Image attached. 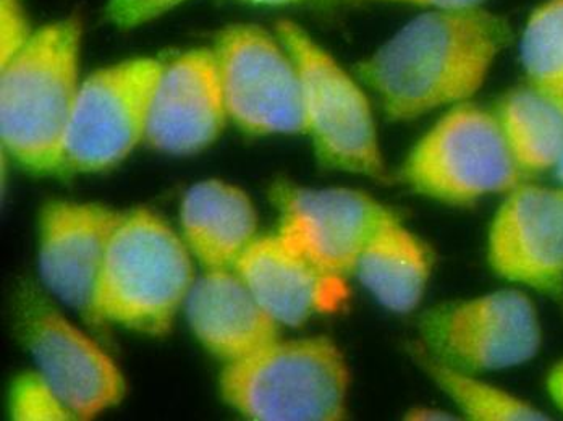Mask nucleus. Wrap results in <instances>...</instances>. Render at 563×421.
I'll use <instances>...</instances> for the list:
<instances>
[{"mask_svg":"<svg viewBox=\"0 0 563 421\" xmlns=\"http://www.w3.org/2000/svg\"><path fill=\"white\" fill-rule=\"evenodd\" d=\"M271 197L279 211L277 234L316 268L340 279L355 273L363 250L393 212L352 188H305L280 181Z\"/></svg>","mask_w":563,"mask_h":421,"instance_id":"obj_10","label":"nucleus"},{"mask_svg":"<svg viewBox=\"0 0 563 421\" xmlns=\"http://www.w3.org/2000/svg\"><path fill=\"white\" fill-rule=\"evenodd\" d=\"M243 2L254 3V5L277 7L285 3L297 2V0H243Z\"/></svg>","mask_w":563,"mask_h":421,"instance_id":"obj_28","label":"nucleus"},{"mask_svg":"<svg viewBox=\"0 0 563 421\" xmlns=\"http://www.w3.org/2000/svg\"><path fill=\"white\" fill-rule=\"evenodd\" d=\"M164 62L136 57L81 81L64 143V170L101 173L146 142L151 101Z\"/></svg>","mask_w":563,"mask_h":421,"instance_id":"obj_8","label":"nucleus"},{"mask_svg":"<svg viewBox=\"0 0 563 421\" xmlns=\"http://www.w3.org/2000/svg\"><path fill=\"white\" fill-rule=\"evenodd\" d=\"M211 49L229 121L256 136L305 133L300 74L276 31L230 25L216 36Z\"/></svg>","mask_w":563,"mask_h":421,"instance_id":"obj_7","label":"nucleus"},{"mask_svg":"<svg viewBox=\"0 0 563 421\" xmlns=\"http://www.w3.org/2000/svg\"><path fill=\"white\" fill-rule=\"evenodd\" d=\"M187 0H108L106 16L119 29H139L177 9Z\"/></svg>","mask_w":563,"mask_h":421,"instance_id":"obj_23","label":"nucleus"},{"mask_svg":"<svg viewBox=\"0 0 563 421\" xmlns=\"http://www.w3.org/2000/svg\"><path fill=\"white\" fill-rule=\"evenodd\" d=\"M429 378L452 400L460 416L472 421H545L541 409L515 394L483 381L476 373L463 372L428 354L420 358Z\"/></svg>","mask_w":563,"mask_h":421,"instance_id":"obj_20","label":"nucleus"},{"mask_svg":"<svg viewBox=\"0 0 563 421\" xmlns=\"http://www.w3.org/2000/svg\"><path fill=\"white\" fill-rule=\"evenodd\" d=\"M229 121L212 49H190L163 64L147 119L146 142L175 156L199 153Z\"/></svg>","mask_w":563,"mask_h":421,"instance_id":"obj_13","label":"nucleus"},{"mask_svg":"<svg viewBox=\"0 0 563 421\" xmlns=\"http://www.w3.org/2000/svg\"><path fill=\"white\" fill-rule=\"evenodd\" d=\"M431 268L424 243L390 212L363 250L355 274L384 308L407 314L421 303Z\"/></svg>","mask_w":563,"mask_h":421,"instance_id":"obj_18","label":"nucleus"},{"mask_svg":"<svg viewBox=\"0 0 563 421\" xmlns=\"http://www.w3.org/2000/svg\"><path fill=\"white\" fill-rule=\"evenodd\" d=\"M180 222L188 250L206 272L233 269L256 239L252 200L222 180L194 185L181 201Z\"/></svg>","mask_w":563,"mask_h":421,"instance_id":"obj_17","label":"nucleus"},{"mask_svg":"<svg viewBox=\"0 0 563 421\" xmlns=\"http://www.w3.org/2000/svg\"><path fill=\"white\" fill-rule=\"evenodd\" d=\"M349 389L345 357L328 337L277 339L221 376L225 402L257 421L343 420Z\"/></svg>","mask_w":563,"mask_h":421,"instance_id":"obj_4","label":"nucleus"},{"mask_svg":"<svg viewBox=\"0 0 563 421\" xmlns=\"http://www.w3.org/2000/svg\"><path fill=\"white\" fill-rule=\"evenodd\" d=\"M297 64L303 92L305 135L322 166L384 179L386 160L365 85L294 20L276 23Z\"/></svg>","mask_w":563,"mask_h":421,"instance_id":"obj_5","label":"nucleus"},{"mask_svg":"<svg viewBox=\"0 0 563 421\" xmlns=\"http://www.w3.org/2000/svg\"><path fill=\"white\" fill-rule=\"evenodd\" d=\"M29 297L20 335L74 419H95L122 400L125 381L112 358L54 308Z\"/></svg>","mask_w":563,"mask_h":421,"instance_id":"obj_11","label":"nucleus"},{"mask_svg":"<svg viewBox=\"0 0 563 421\" xmlns=\"http://www.w3.org/2000/svg\"><path fill=\"white\" fill-rule=\"evenodd\" d=\"M496 115L521 173L555 169L563 156V111L555 102L528 85L508 91Z\"/></svg>","mask_w":563,"mask_h":421,"instance_id":"obj_19","label":"nucleus"},{"mask_svg":"<svg viewBox=\"0 0 563 421\" xmlns=\"http://www.w3.org/2000/svg\"><path fill=\"white\" fill-rule=\"evenodd\" d=\"M9 412L16 421L74 420L70 410L40 372L25 373L15 379L10 389Z\"/></svg>","mask_w":563,"mask_h":421,"instance_id":"obj_22","label":"nucleus"},{"mask_svg":"<svg viewBox=\"0 0 563 421\" xmlns=\"http://www.w3.org/2000/svg\"><path fill=\"white\" fill-rule=\"evenodd\" d=\"M496 112L453 106L415 143L400 177L411 190L451 207H470L521 184Z\"/></svg>","mask_w":563,"mask_h":421,"instance_id":"obj_6","label":"nucleus"},{"mask_svg":"<svg viewBox=\"0 0 563 421\" xmlns=\"http://www.w3.org/2000/svg\"><path fill=\"white\" fill-rule=\"evenodd\" d=\"M81 23L75 16L33 31L0 64V140L23 169L64 170V143L80 90Z\"/></svg>","mask_w":563,"mask_h":421,"instance_id":"obj_2","label":"nucleus"},{"mask_svg":"<svg viewBox=\"0 0 563 421\" xmlns=\"http://www.w3.org/2000/svg\"><path fill=\"white\" fill-rule=\"evenodd\" d=\"M185 307L198 341L225 363L242 361L279 339V324L257 303L235 269L202 274L191 286Z\"/></svg>","mask_w":563,"mask_h":421,"instance_id":"obj_16","label":"nucleus"},{"mask_svg":"<svg viewBox=\"0 0 563 421\" xmlns=\"http://www.w3.org/2000/svg\"><path fill=\"white\" fill-rule=\"evenodd\" d=\"M233 269L279 326H301L345 299L343 279L316 268L279 234L254 239Z\"/></svg>","mask_w":563,"mask_h":421,"instance_id":"obj_15","label":"nucleus"},{"mask_svg":"<svg viewBox=\"0 0 563 421\" xmlns=\"http://www.w3.org/2000/svg\"><path fill=\"white\" fill-rule=\"evenodd\" d=\"M194 282L184 239L153 212H125L109 243L92 323L108 321L141 334H166Z\"/></svg>","mask_w":563,"mask_h":421,"instance_id":"obj_3","label":"nucleus"},{"mask_svg":"<svg viewBox=\"0 0 563 421\" xmlns=\"http://www.w3.org/2000/svg\"><path fill=\"white\" fill-rule=\"evenodd\" d=\"M487 262L500 279L562 299L563 187L508 191L487 235Z\"/></svg>","mask_w":563,"mask_h":421,"instance_id":"obj_12","label":"nucleus"},{"mask_svg":"<svg viewBox=\"0 0 563 421\" xmlns=\"http://www.w3.org/2000/svg\"><path fill=\"white\" fill-rule=\"evenodd\" d=\"M520 56L528 85L563 111V0H544L531 12Z\"/></svg>","mask_w":563,"mask_h":421,"instance_id":"obj_21","label":"nucleus"},{"mask_svg":"<svg viewBox=\"0 0 563 421\" xmlns=\"http://www.w3.org/2000/svg\"><path fill=\"white\" fill-rule=\"evenodd\" d=\"M510 40L507 20L484 7L426 10L360 62L356 77L389 121H417L470 102Z\"/></svg>","mask_w":563,"mask_h":421,"instance_id":"obj_1","label":"nucleus"},{"mask_svg":"<svg viewBox=\"0 0 563 421\" xmlns=\"http://www.w3.org/2000/svg\"><path fill=\"white\" fill-rule=\"evenodd\" d=\"M355 2L405 3V5L421 7L426 10L449 12V10L478 9L486 0H355Z\"/></svg>","mask_w":563,"mask_h":421,"instance_id":"obj_25","label":"nucleus"},{"mask_svg":"<svg viewBox=\"0 0 563 421\" xmlns=\"http://www.w3.org/2000/svg\"><path fill=\"white\" fill-rule=\"evenodd\" d=\"M33 31L23 0H0V64L15 56Z\"/></svg>","mask_w":563,"mask_h":421,"instance_id":"obj_24","label":"nucleus"},{"mask_svg":"<svg viewBox=\"0 0 563 421\" xmlns=\"http://www.w3.org/2000/svg\"><path fill=\"white\" fill-rule=\"evenodd\" d=\"M122 212L54 201L40 221V272L47 289L92 323L96 289Z\"/></svg>","mask_w":563,"mask_h":421,"instance_id":"obj_14","label":"nucleus"},{"mask_svg":"<svg viewBox=\"0 0 563 421\" xmlns=\"http://www.w3.org/2000/svg\"><path fill=\"white\" fill-rule=\"evenodd\" d=\"M545 389L554 406L563 413V361L552 366L545 378Z\"/></svg>","mask_w":563,"mask_h":421,"instance_id":"obj_26","label":"nucleus"},{"mask_svg":"<svg viewBox=\"0 0 563 421\" xmlns=\"http://www.w3.org/2000/svg\"><path fill=\"white\" fill-rule=\"evenodd\" d=\"M420 331L429 357L470 373L517 368L533 361L542 344L534 303L517 289L432 308Z\"/></svg>","mask_w":563,"mask_h":421,"instance_id":"obj_9","label":"nucleus"},{"mask_svg":"<svg viewBox=\"0 0 563 421\" xmlns=\"http://www.w3.org/2000/svg\"><path fill=\"white\" fill-rule=\"evenodd\" d=\"M408 421H451L456 420L453 413L448 410L435 409V407L417 406L411 407L404 417Z\"/></svg>","mask_w":563,"mask_h":421,"instance_id":"obj_27","label":"nucleus"},{"mask_svg":"<svg viewBox=\"0 0 563 421\" xmlns=\"http://www.w3.org/2000/svg\"><path fill=\"white\" fill-rule=\"evenodd\" d=\"M555 174H558V179L561 180V187H563V156L561 160H559L558 166H555Z\"/></svg>","mask_w":563,"mask_h":421,"instance_id":"obj_29","label":"nucleus"}]
</instances>
